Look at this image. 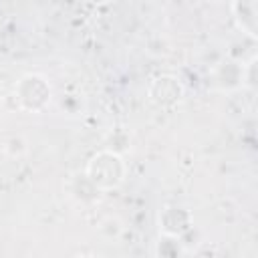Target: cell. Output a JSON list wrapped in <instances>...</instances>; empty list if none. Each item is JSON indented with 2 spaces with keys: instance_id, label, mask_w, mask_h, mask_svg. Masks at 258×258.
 Here are the masks:
<instances>
[{
  "instance_id": "obj_1",
  "label": "cell",
  "mask_w": 258,
  "mask_h": 258,
  "mask_svg": "<svg viewBox=\"0 0 258 258\" xmlns=\"http://www.w3.org/2000/svg\"><path fill=\"white\" fill-rule=\"evenodd\" d=\"M85 177L99 191H111V189H117L125 181L127 163L121 157V153L111 151V149H101L87 161Z\"/></svg>"
},
{
  "instance_id": "obj_2",
  "label": "cell",
  "mask_w": 258,
  "mask_h": 258,
  "mask_svg": "<svg viewBox=\"0 0 258 258\" xmlns=\"http://www.w3.org/2000/svg\"><path fill=\"white\" fill-rule=\"evenodd\" d=\"M14 97L18 101L20 109H24L28 113H40L48 107V103L52 99V87L42 75L26 73L16 81Z\"/></svg>"
},
{
  "instance_id": "obj_3",
  "label": "cell",
  "mask_w": 258,
  "mask_h": 258,
  "mask_svg": "<svg viewBox=\"0 0 258 258\" xmlns=\"http://www.w3.org/2000/svg\"><path fill=\"white\" fill-rule=\"evenodd\" d=\"M157 226L161 236H171V238H183L191 226H194V218L191 212L181 208V206H163L157 214Z\"/></svg>"
},
{
  "instance_id": "obj_4",
  "label": "cell",
  "mask_w": 258,
  "mask_h": 258,
  "mask_svg": "<svg viewBox=\"0 0 258 258\" xmlns=\"http://www.w3.org/2000/svg\"><path fill=\"white\" fill-rule=\"evenodd\" d=\"M183 85L173 75H159L147 87V97L157 107H173L183 99Z\"/></svg>"
},
{
  "instance_id": "obj_5",
  "label": "cell",
  "mask_w": 258,
  "mask_h": 258,
  "mask_svg": "<svg viewBox=\"0 0 258 258\" xmlns=\"http://www.w3.org/2000/svg\"><path fill=\"white\" fill-rule=\"evenodd\" d=\"M230 8H232L234 20H236V26L250 38H256V34H258V2L256 0H252V2L238 0V2H232Z\"/></svg>"
},
{
  "instance_id": "obj_6",
  "label": "cell",
  "mask_w": 258,
  "mask_h": 258,
  "mask_svg": "<svg viewBox=\"0 0 258 258\" xmlns=\"http://www.w3.org/2000/svg\"><path fill=\"white\" fill-rule=\"evenodd\" d=\"M214 85L222 91H230L242 85V64L238 60H222L212 71Z\"/></svg>"
},
{
  "instance_id": "obj_7",
  "label": "cell",
  "mask_w": 258,
  "mask_h": 258,
  "mask_svg": "<svg viewBox=\"0 0 258 258\" xmlns=\"http://www.w3.org/2000/svg\"><path fill=\"white\" fill-rule=\"evenodd\" d=\"M157 258H179L183 254L181 238H171V236H161L157 242Z\"/></svg>"
},
{
  "instance_id": "obj_8",
  "label": "cell",
  "mask_w": 258,
  "mask_h": 258,
  "mask_svg": "<svg viewBox=\"0 0 258 258\" xmlns=\"http://www.w3.org/2000/svg\"><path fill=\"white\" fill-rule=\"evenodd\" d=\"M0 145H2V153L8 157H20L26 153V141L20 135H10Z\"/></svg>"
},
{
  "instance_id": "obj_9",
  "label": "cell",
  "mask_w": 258,
  "mask_h": 258,
  "mask_svg": "<svg viewBox=\"0 0 258 258\" xmlns=\"http://www.w3.org/2000/svg\"><path fill=\"white\" fill-rule=\"evenodd\" d=\"M99 232H101L103 236H107V238H119L121 232H123V224H121L117 218L109 216V218H105V220L99 224Z\"/></svg>"
},
{
  "instance_id": "obj_10",
  "label": "cell",
  "mask_w": 258,
  "mask_h": 258,
  "mask_svg": "<svg viewBox=\"0 0 258 258\" xmlns=\"http://www.w3.org/2000/svg\"><path fill=\"white\" fill-rule=\"evenodd\" d=\"M0 103H2V87H0Z\"/></svg>"
},
{
  "instance_id": "obj_11",
  "label": "cell",
  "mask_w": 258,
  "mask_h": 258,
  "mask_svg": "<svg viewBox=\"0 0 258 258\" xmlns=\"http://www.w3.org/2000/svg\"><path fill=\"white\" fill-rule=\"evenodd\" d=\"M79 258H93V256H79Z\"/></svg>"
}]
</instances>
